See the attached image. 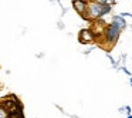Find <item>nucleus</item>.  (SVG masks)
I'll return each instance as SVG.
<instances>
[{
	"label": "nucleus",
	"instance_id": "obj_7",
	"mask_svg": "<svg viewBox=\"0 0 132 118\" xmlns=\"http://www.w3.org/2000/svg\"><path fill=\"white\" fill-rule=\"evenodd\" d=\"M115 2H117V0H104V4H106V6H114L115 4Z\"/></svg>",
	"mask_w": 132,
	"mask_h": 118
},
{
	"label": "nucleus",
	"instance_id": "obj_9",
	"mask_svg": "<svg viewBox=\"0 0 132 118\" xmlns=\"http://www.w3.org/2000/svg\"><path fill=\"white\" fill-rule=\"evenodd\" d=\"M128 118H132V117H128Z\"/></svg>",
	"mask_w": 132,
	"mask_h": 118
},
{
	"label": "nucleus",
	"instance_id": "obj_1",
	"mask_svg": "<svg viewBox=\"0 0 132 118\" xmlns=\"http://www.w3.org/2000/svg\"><path fill=\"white\" fill-rule=\"evenodd\" d=\"M111 12V6H106V4H100L94 0H91L88 4H87V19L89 20H97L101 19L102 16L108 14Z\"/></svg>",
	"mask_w": 132,
	"mask_h": 118
},
{
	"label": "nucleus",
	"instance_id": "obj_4",
	"mask_svg": "<svg viewBox=\"0 0 132 118\" xmlns=\"http://www.w3.org/2000/svg\"><path fill=\"white\" fill-rule=\"evenodd\" d=\"M87 4L85 2H82V0H72V7L75 9V12L78 13V14H81V17L87 19Z\"/></svg>",
	"mask_w": 132,
	"mask_h": 118
},
{
	"label": "nucleus",
	"instance_id": "obj_6",
	"mask_svg": "<svg viewBox=\"0 0 132 118\" xmlns=\"http://www.w3.org/2000/svg\"><path fill=\"white\" fill-rule=\"evenodd\" d=\"M0 118H9V111L0 104Z\"/></svg>",
	"mask_w": 132,
	"mask_h": 118
},
{
	"label": "nucleus",
	"instance_id": "obj_2",
	"mask_svg": "<svg viewBox=\"0 0 132 118\" xmlns=\"http://www.w3.org/2000/svg\"><path fill=\"white\" fill-rule=\"evenodd\" d=\"M104 36H105V40L108 41V43L115 44L118 41V38H119V36H121V30L111 23V24H108V26H105Z\"/></svg>",
	"mask_w": 132,
	"mask_h": 118
},
{
	"label": "nucleus",
	"instance_id": "obj_3",
	"mask_svg": "<svg viewBox=\"0 0 132 118\" xmlns=\"http://www.w3.org/2000/svg\"><path fill=\"white\" fill-rule=\"evenodd\" d=\"M78 40L82 44H89V43H94L95 41V36H94V33H92L91 29H82L80 32Z\"/></svg>",
	"mask_w": 132,
	"mask_h": 118
},
{
	"label": "nucleus",
	"instance_id": "obj_5",
	"mask_svg": "<svg viewBox=\"0 0 132 118\" xmlns=\"http://www.w3.org/2000/svg\"><path fill=\"white\" fill-rule=\"evenodd\" d=\"M111 23L114 24V26H117L118 29L121 30V32H122V30L126 27V21H125V19H123L122 16H115V17L112 19Z\"/></svg>",
	"mask_w": 132,
	"mask_h": 118
},
{
	"label": "nucleus",
	"instance_id": "obj_8",
	"mask_svg": "<svg viewBox=\"0 0 132 118\" xmlns=\"http://www.w3.org/2000/svg\"><path fill=\"white\" fill-rule=\"evenodd\" d=\"M131 84H132V78H131Z\"/></svg>",
	"mask_w": 132,
	"mask_h": 118
}]
</instances>
